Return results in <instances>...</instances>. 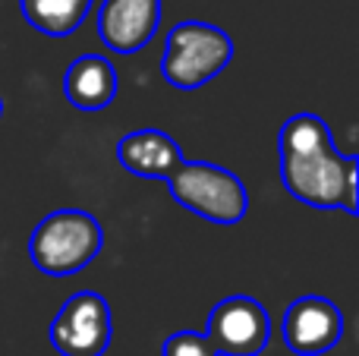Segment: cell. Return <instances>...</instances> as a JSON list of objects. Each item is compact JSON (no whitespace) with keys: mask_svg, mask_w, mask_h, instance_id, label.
<instances>
[{"mask_svg":"<svg viewBox=\"0 0 359 356\" xmlns=\"http://www.w3.org/2000/svg\"><path fill=\"white\" fill-rule=\"evenodd\" d=\"M230 57H233V41L227 32L211 22L189 19L170 29L168 44H164L161 76L180 92H192L217 79Z\"/></svg>","mask_w":359,"mask_h":356,"instance_id":"obj_4","label":"cell"},{"mask_svg":"<svg viewBox=\"0 0 359 356\" xmlns=\"http://www.w3.org/2000/svg\"><path fill=\"white\" fill-rule=\"evenodd\" d=\"M0 114H4V98H0Z\"/></svg>","mask_w":359,"mask_h":356,"instance_id":"obj_14","label":"cell"},{"mask_svg":"<svg viewBox=\"0 0 359 356\" xmlns=\"http://www.w3.org/2000/svg\"><path fill=\"white\" fill-rule=\"evenodd\" d=\"M117 161L142 180H164L183 161L177 139L161 130H133L117 142Z\"/></svg>","mask_w":359,"mask_h":356,"instance_id":"obj_9","label":"cell"},{"mask_svg":"<svg viewBox=\"0 0 359 356\" xmlns=\"http://www.w3.org/2000/svg\"><path fill=\"white\" fill-rule=\"evenodd\" d=\"M104 246L101 224L88 212L60 208L38 221L29 237V259L41 275L67 278L98 259Z\"/></svg>","mask_w":359,"mask_h":356,"instance_id":"obj_2","label":"cell"},{"mask_svg":"<svg viewBox=\"0 0 359 356\" xmlns=\"http://www.w3.org/2000/svg\"><path fill=\"white\" fill-rule=\"evenodd\" d=\"M284 344L297 356H325L344 338V315L331 300L306 294L293 300L284 313Z\"/></svg>","mask_w":359,"mask_h":356,"instance_id":"obj_7","label":"cell"},{"mask_svg":"<svg viewBox=\"0 0 359 356\" xmlns=\"http://www.w3.org/2000/svg\"><path fill=\"white\" fill-rule=\"evenodd\" d=\"M280 183L303 205L359 212V164L334 145L312 155H280Z\"/></svg>","mask_w":359,"mask_h":356,"instance_id":"obj_1","label":"cell"},{"mask_svg":"<svg viewBox=\"0 0 359 356\" xmlns=\"http://www.w3.org/2000/svg\"><path fill=\"white\" fill-rule=\"evenodd\" d=\"M202 334L215 344L217 356H259L271 341V319L259 300L233 294L211 309Z\"/></svg>","mask_w":359,"mask_h":356,"instance_id":"obj_6","label":"cell"},{"mask_svg":"<svg viewBox=\"0 0 359 356\" xmlns=\"http://www.w3.org/2000/svg\"><path fill=\"white\" fill-rule=\"evenodd\" d=\"M161 356H217V350L202 331H177L164 341Z\"/></svg>","mask_w":359,"mask_h":356,"instance_id":"obj_13","label":"cell"},{"mask_svg":"<svg viewBox=\"0 0 359 356\" xmlns=\"http://www.w3.org/2000/svg\"><path fill=\"white\" fill-rule=\"evenodd\" d=\"M180 208L211 221V224H240L246 218L249 193L233 170L208 161H183L164 177Z\"/></svg>","mask_w":359,"mask_h":356,"instance_id":"obj_3","label":"cell"},{"mask_svg":"<svg viewBox=\"0 0 359 356\" xmlns=\"http://www.w3.org/2000/svg\"><path fill=\"white\" fill-rule=\"evenodd\" d=\"M63 92L76 111H104L117 98V69L101 54H82L63 73Z\"/></svg>","mask_w":359,"mask_h":356,"instance_id":"obj_10","label":"cell"},{"mask_svg":"<svg viewBox=\"0 0 359 356\" xmlns=\"http://www.w3.org/2000/svg\"><path fill=\"white\" fill-rule=\"evenodd\" d=\"M334 145L331 130L316 114H297L290 117L278 132V151L280 155H312Z\"/></svg>","mask_w":359,"mask_h":356,"instance_id":"obj_12","label":"cell"},{"mask_svg":"<svg viewBox=\"0 0 359 356\" xmlns=\"http://www.w3.org/2000/svg\"><path fill=\"white\" fill-rule=\"evenodd\" d=\"M114 315L95 290H79L60 306L48 328V341L60 356H104L111 347Z\"/></svg>","mask_w":359,"mask_h":356,"instance_id":"obj_5","label":"cell"},{"mask_svg":"<svg viewBox=\"0 0 359 356\" xmlns=\"http://www.w3.org/2000/svg\"><path fill=\"white\" fill-rule=\"evenodd\" d=\"M25 22L48 38H67L86 22L92 0H19Z\"/></svg>","mask_w":359,"mask_h":356,"instance_id":"obj_11","label":"cell"},{"mask_svg":"<svg viewBox=\"0 0 359 356\" xmlns=\"http://www.w3.org/2000/svg\"><path fill=\"white\" fill-rule=\"evenodd\" d=\"M161 25V0H104L98 6V38L114 54H136Z\"/></svg>","mask_w":359,"mask_h":356,"instance_id":"obj_8","label":"cell"}]
</instances>
